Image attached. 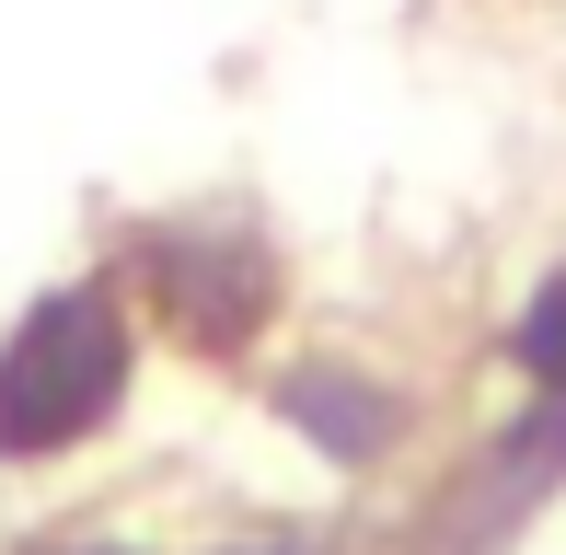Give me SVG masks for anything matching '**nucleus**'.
<instances>
[{
  "label": "nucleus",
  "mask_w": 566,
  "mask_h": 555,
  "mask_svg": "<svg viewBox=\"0 0 566 555\" xmlns=\"http://www.w3.org/2000/svg\"><path fill=\"white\" fill-rule=\"evenodd\" d=\"M127 406V278H70L0 336V463H59Z\"/></svg>",
  "instance_id": "nucleus-1"
},
{
  "label": "nucleus",
  "mask_w": 566,
  "mask_h": 555,
  "mask_svg": "<svg viewBox=\"0 0 566 555\" xmlns=\"http://www.w3.org/2000/svg\"><path fill=\"white\" fill-rule=\"evenodd\" d=\"M127 301H150L197 359H243L277 324L290 278H277V255L243 220H163V232H139V255H127Z\"/></svg>",
  "instance_id": "nucleus-2"
},
{
  "label": "nucleus",
  "mask_w": 566,
  "mask_h": 555,
  "mask_svg": "<svg viewBox=\"0 0 566 555\" xmlns=\"http://www.w3.org/2000/svg\"><path fill=\"white\" fill-rule=\"evenodd\" d=\"M266 406H277V428H290V440H313L336 474H370L381 451L405 440V406L370 383V370H347V359H290Z\"/></svg>",
  "instance_id": "nucleus-3"
},
{
  "label": "nucleus",
  "mask_w": 566,
  "mask_h": 555,
  "mask_svg": "<svg viewBox=\"0 0 566 555\" xmlns=\"http://www.w3.org/2000/svg\"><path fill=\"white\" fill-rule=\"evenodd\" d=\"M509 370L532 383V417H521V451H544V428L566 417V266L544 290L521 301V324H509Z\"/></svg>",
  "instance_id": "nucleus-4"
},
{
  "label": "nucleus",
  "mask_w": 566,
  "mask_h": 555,
  "mask_svg": "<svg viewBox=\"0 0 566 555\" xmlns=\"http://www.w3.org/2000/svg\"><path fill=\"white\" fill-rule=\"evenodd\" d=\"M82 555H139V544H82Z\"/></svg>",
  "instance_id": "nucleus-5"
},
{
  "label": "nucleus",
  "mask_w": 566,
  "mask_h": 555,
  "mask_svg": "<svg viewBox=\"0 0 566 555\" xmlns=\"http://www.w3.org/2000/svg\"><path fill=\"white\" fill-rule=\"evenodd\" d=\"M254 555H301V544H254Z\"/></svg>",
  "instance_id": "nucleus-6"
}]
</instances>
